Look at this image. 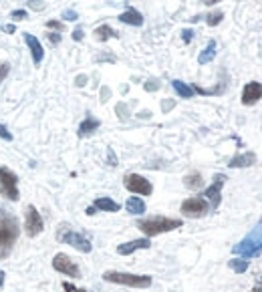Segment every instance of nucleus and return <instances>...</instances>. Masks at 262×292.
<instances>
[{
  "label": "nucleus",
  "mask_w": 262,
  "mask_h": 292,
  "mask_svg": "<svg viewBox=\"0 0 262 292\" xmlns=\"http://www.w3.org/2000/svg\"><path fill=\"white\" fill-rule=\"evenodd\" d=\"M99 119H95V117H91V115H87L83 121H81V125H79V137H87V135H91L93 131L99 129Z\"/></svg>",
  "instance_id": "f3484780"
},
{
  "label": "nucleus",
  "mask_w": 262,
  "mask_h": 292,
  "mask_svg": "<svg viewBox=\"0 0 262 292\" xmlns=\"http://www.w3.org/2000/svg\"><path fill=\"white\" fill-rule=\"evenodd\" d=\"M214 57H216V40H210V42H208V47L200 53L198 63H200V65H206V63L214 61Z\"/></svg>",
  "instance_id": "412c9836"
},
{
  "label": "nucleus",
  "mask_w": 262,
  "mask_h": 292,
  "mask_svg": "<svg viewBox=\"0 0 262 292\" xmlns=\"http://www.w3.org/2000/svg\"><path fill=\"white\" fill-rule=\"evenodd\" d=\"M256 163V153L254 151H246V153H240L236 158H232L228 163V167L236 169V167H250Z\"/></svg>",
  "instance_id": "2eb2a0df"
},
{
  "label": "nucleus",
  "mask_w": 262,
  "mask_h": 292,
  "mask_svg": "<svg viewBox=\"0 0 262 292\" xmlns=\"http://www.w3.org/2000/svg\"><path fill=\"white\" fill-rule=\"evenodd\" d=\"M4 278H6V272L0 270V288H2V284H4Z\"/></svg>",
  "instance_id": "79ce46f5"
},
{
  "label": "nucleus",
  "mask_w": 262,
  "mask_h": 292,
  "mask_svg": "<svg viewBox=\"0 0 262 292\" xmlns=\"http://www.w3.org/2000/svg\"><path fill=\"white\" fill-rule=\"evenodd\" d=\"M53 268H55L57 272L65 274V276H71V278H79V276H81L79 266L69 258L67 254H63V252H61V254H57V256L53 258Z\"/></svg>",
  "instance_id": "9b49d317"
},
{
  "label": "nucleus",
  "mask_w": 262,
  "mask_h": 292,
  "mask_svg": "<svg viewBox=\"0 0 262 292\" xmlns=\"http://www.w3.org/2000/svg\"><path fill=\"white\" fill-rule=\"evenodd\" d=\"M0 195H4L10 201H18V177L12 169L0 167Z\"/></svg>",
  "instance_id": "423d86ee"
},
{
  "label": "nucleus",
  "mask_w": 262,
  "mask_h": 292,
  "mask_svg": "<svg viewBox=\"0 0 262 292\" xmlns=\"http://www.w3.org/2000/svg\"><path fill=\"white\" fill-rule=\"evenodd\" d=\"M222 18H224V12H222V10L210 12V14L206 16V25H208V27H218V25L222 23Z\"/></svg>",
  "instance_id": "393cba45"
},
{
  "label": "nucleus",
  "mask_w": 262,
  "mask_h": 292,
  "mask_svg": "<svg viewBox=\"0 0 262 292\" xmlns=\"http://www.w3.org/2000/svg\"><path fill=\"white\" fill-rule=\"evenodd\" d=\"M119 23L129 25V27H141V25H143V16H141V12H137L135 8H127L125 12L119 14Z\"/></svg>",
  "instance_id": "dca6fc26"
},
{
  "label": "nucleus",
  "mask_w": 262,
  "mask_h": 292,
  "mask_svg": "<svg viewBox=\"0 0 262 292\" xmlns=\"http://www.w3.org/2000/svg\"><path fill=\"white\" fill-rule=\"evenodd\" d=\"M42 230H45V222H42L40 214L36 212L34 206H29V208H27V216H25V232H27V236H29V238H34V236H38Z\"/></svg>",
  "instance_id": "9d476101"
},
{
  "label": "nucleus",
  "mask_w": 262,
  "mask_h": 292,
  "mask_svg": "<svg viewBox=\"0 0 262 292\" xmlns=\"http://www.w3.org/2000/svg\"><path fill=\"white\" fill-rule=\"evenodd\" d=\"M125 210L133 214V216H141L143 212H145V201L141 199V197H137V195H133L129 197L127 201H125Z\"/></svg>",
  "instance_id": "a211bd4d"
},
{
  "label": "nucleus",
  "mask_w": 262,
  "mask_h": 292,
  "mask_svg": "<svg viewBox=\"0 0 262 292\" xmlns=\"http://www.w3.org/2000/svg\"><path fill=\"white\" fill-rule=\"evenodd\" d=\"M151 246L149 238H139V240H131V242H125V244H119L117 246V254L119 256H129L137 250H147Z\"/></svg>",
  "instance_id": "ddd939ff"
},
{
  "label": "nucleus",
  "mask_w": 262,
  "mask_h": 292,
  "mask_svg": "<svg viewBox=\"0 0 262 292\" xmlns=\"http://www.w3.org/2000/svg\"><path fill=\"white\" fill-rule=\"evenodd\" d=\"M18 222L12 214H8L4 208H0V250L10 252L12 244L18 238Z\"/></svg>",
  "instance_id": "7ed1b4c3"
},
{
  "label": "nucleus",
  "mask_w": 262,
  "mask_h": 292,
  "mask_svg": "<svg viewBox=\"0 0 262 292\" xmlns=\"http://www.w3.org/2000/svg\"><path fill=\"white\" fill-rule=\"evenodd\" d=\"M95 210H101V212H119V204L113 201L111 197H97L95 204H93Z\"/></svg>",
  "instance_id": "6ab92c4d"
},
{
  "label": "nucleus",
  "mask_w": 262,
  "mask_h": 292,
  "mask_svg": "<svg viewBox=\"0 0 262 292\" xmlns=\"http://www.w3.org/2000/svg\"><path fill=\"white\" fill-rule=\"evenodd\" d=\"M171 87H173V91H176L182 99L194 97V89H192L190 85H186L184 81H180V79H173V81H171Z\"/></svg>",
  "instance_id": "aec40b11"
},
{
  "label": "nucleus",
  "mask_w": 262,
  "mask_h": 292,
  "mask_svg": "<svg viewBox=\"0 0 262 292\" xmlns=\"http://www.w3.org/2000/svg\"><path fill=\"white\" fill-rule=\"evenodd\" d=\"M262 99V83L258 81H250L244 85L242 89V105L250 107V105H256Z\"/></svg>",
  "instance_id": "f8f14e48"
},
{
  "label": "nucleus",
  "mask_w": 262,
  "mask_h": 292,
  "mask_svg": "<svg viewBox=\"0 0 262 292\" xmlns=\"http://www.w3.org/2000/svg\"><path fill=\"white\" fill-rule=\"evenodd\" d=\"M47 27H49V29H57V31H63V29H65V25L59 23V20H49Z\"/></svg>",
  "instance_id": "c756f323"
},
{
  "label": "nucleus",
  "mask_w": 262,
  "mask_h": 292,
  "mask_svg": "<svg viewBox=\"0 0 262 292\" xmlns=\"http://www.w3.org/2000/svg\"><path fill=\"white\" fill-rule=\"evenodd\" d=\"M25 42L29 44V49H31V55H33V63L36 66L42 63V59H45V49H42V44H40V40L33 36V34L25 33Z\"/></svg>",
  "instance_id": "4468645a"
},
{
  "label": "nucleus",
  "mask_w": 262,
  "mask_h": 292,
  "mask_svg": "<svg viewBox=\"0 0 262 292\" xmlns=\"http://www.w3.org/2000/svg\"><path fill=\"white\" fill-rule=\"evenodd\" d=\"M49 38H51L53 44H59V42H61V34H57V33H49Z\"/></svg>",
  "instance_id": "72a5a7b5"
},
{
  "label": "nucleus",
  "mask_w": 262,
  "mask_h": 292,
  "mask_svg": "<svg viewBox=\"0 0 262 292\" xmlns=\"http://www.w3.org/2000/svg\"><path fill=\"white\" fill-rule=\"evenodd\" d=\"M57 240L63 242V244L73 246L75 250H79V252H83V254H89V252L93 250L91 242H89L83 234H79V232H75V230H71V228H67V226H61V230L57 232Z\"/></svg>",
  "instance_id": "39448f33"
},
{
  "label": "nucleus",
  "mask_w": 262,
  "mask_h": 292,
  "mask_svg": "<svg viewBox=\"0 0 262 292\" xmlns=\"http://www.w3.org/2000/svg\"><path fill=\"white\" fill-rule=\"evenodd\" d=\"M8 73H10V65L8 63H0V83L8 77Z\"/></svg>",
  "instance_id": "a878e982"
},
{
  "label": "nucleus",
  "mask_w": 262,
  "mask_h": 292,
  "mask_svg": "<svg viewBox=\"0 0 262 292\" xmlns=\"http://www.w3.org/2000/svg\"><path fill=\"white\" fill-rule=\"evenodd\" d=\"M180 210H182V214H184L186 218L196 220V218H204V216L208 214L210 206H208V201H206L204 197H188V199L182 204Z\"/></svg>",
  "instance_id": "1a4fd4ad"
},
{
  "label": "nucleus",
  "mask_w": 262,
  "mask_h": 292,
  "mask_svg": "<svg viewBox=\"0 0 262 292\" xmlns=\"http://www.w3.org/2000/svg\"><path fill=\"white\" fill-rule=\"evenodd\" d=\"M192 38H194V31H190V29H186V31L182 33V40H184V42H190Z\"/></svg>",
  "instance_id": "473e14b6"
},
{
  "label": "nucleus",
  "mask_w": 262,
  "mask_h": 292,
  "mask_svg": "<svg viewBox=\"0 0 262 292\" xmlns=\"http://www.w3.org/2000/svg\"><path fill=\"white\" fill-rule=\"evenodd\" d=\"M63 18H65V20H77L79 14H77L75 10H65V12H63Z\"/></svg>",
  "instance_id": "7c9ffc66"
},
{
  "label": "nucleus",
  "mask_w": 262,
  "mask_h": 292,
  "mask_svg": "<svg viewBox=\"0 0 262 292\" xmlns=\"http://www.w3.org/2000/svg\"><path fill=\"white\" fill-rule=\"evenodd\" d=\"M184 184H186V188H190V190H200L202 186H204V179H202V175L194 171V173H188L186 177H184Z\"/></svg>",
  "instance_id": "5701e85b"
},
{
  "label": "nucleus",
  "mask_w": 262,
  "mask_h": 292,
  "mask_svg": "<svg viewBox=\"0 0 262 292\" xmlns=\"http://www.w3.org/2000/svg\"><path fill=\"white\" fill-rule=\"evenodd\" d=\"M85 81H87V77H85V75L77 77V87H83V85H85Z\"/></svg>",
  "instance_id": "4c0bfd02"
},
{
  "label": "nucleus",
  "mask_w": 262,
  "mask_h": 292,
  "mask_svg": "<svg viewBox=\"0 0 262 292\" xmlns=\"http://www.w3.org/2000/svg\"><path fill=\"white\" fill-rule=\"evenodd\" d=\"M8 254H10V252H4V250H0V260H4L6 256H8Z\"/></svg>",
  "instance_id": "c03bdc74"
},
{
  "label": "nucleus",
  "mask_w": 262,
  "mask_h": 292,
  "mask_svg": "<svg viewBox=\"0 0 262 292\" xmlns=\"http://www.w3.org/2000/svg\"><path fill=\"white\" fill-rule=\"evenodd\" d=\"M232 252L240 258H254V256H260L262 254V220L256 226L250 230V234L246 238H242L234 248Z\"/></svg>",
  "instance_id": "f257e3e1"
},
{
  "label": "nucleus",
  "mask_w": 262,
  "mask_h": 292,
  "mask_svg": "<svg viewBox=\"0 0 262 292\" xmlns=\"http://www.w3.org/2000/svg\"><path fill=\"white\" fill-rule=\"evenodd\" d=\"M93 214H95V208H93V206H91V208H87V216H93Z\"/></svg>",
  "instance_id": "37998d69"
},
{
  "label": "nucleus",
  "mask_w": 262,
  "mask_h": 292,
  "mask_svg": "<svg viewBox=\"0 0 262 292\" xmlns=\"http://www.w3.org/2000/svg\"><path fill=\"white\" fill-rule=\"evenodd\" d=\"M0 139H4V141H12V133L6 129L2 123H0Z\"/></svg>",
  "instance_id": "bb28decb"
},
{
  "label": "nucleus",
  "mask_w": 262,
  "mask_h": 292,
  "mask_svg": "<svg viewBox=\"0 0 262 292\" xmlns=\"http://www.w3.org/2000/svg\"><path fill=\"white\" fill-rule=\"evenodd\" d=\"M103 280L113 282V284L131 286V288H149L151 286V276H147V274H129V272H115V270L105 272Z\"/></svg>",
  "instance_id": "20e7f679"
},
{
  "label": "nucleus",
  "mask_w": 262,
  "mask_h": 292,
  "mask_svg": "<svg viewBox=\"0 0 262 292\" xmlns=\"http://www.w3.org/2000/svg\"><path fill=\"white\" fill-rule=\"evenodd\" d=\"M228 266L236 272V274H242V272H246V270H248V260L246 258H232L228 262Z\"/></svg>",
  "instance_id": "b1692460"
},
{
  "label": "nucleus",
  "mask_w": 262,
  "mask_h": 292,
  "mask_svg": "<svg viewBox=\"0 0 262 292\" xmlns=\"http://www.w3.org/2000/svg\"><path fill=\"white\" fill-rule=\"evenodd\" d=\"M123 186L129 190L131 194L137 195H151V192H154V186L149 184V179L139 175V173H127L123 177Z\"/></svg>",
  "instance_id": "0eeeda50"
},
{
  "label": "nucleus",
  "mask_w": 262,
  "mask_h": 292,
  "mask_svg": "<svg viewBox=\"0 0 262 292\" xmlns=\"http://www.w3.org/2000/svg\"><path fill=\"white\" fill-rule=\"evenodd\" d=\"M109 165H117V160H115V155H113V151H111V149H109Z\"/></svg>",
  "instance_id": "a19ab883"
},
{
  "label": "nucleus",
  "mask_w": 262,
  "mask_h": 292,
  "mask_svg": "<svg viewBox=\"0 0 262 292\" xmlns=\"http://www.w3.org/2000/svg\"><path fill=\"white\" fill-rule=\"evenodd\" d=\"M224 184H226V175H224V173H216L212 186H208V188L204 190V194H202L206 201L212 204V210H218L220 204H222V186H224Z\"/></svg>",
  "instance_id": "6e6552de"
},
{
  "label": "nucleus",
  "mask_w": 262,
  "mask_h": 292,
  "mask_svg": "<svg viewBox=\"0 0 262 292\" xmlns=\"http://www.w3.org/2000/svg\"><path fill=\"white\" fill-rule=\"evenodd\" d=\"M31 6H33L34 10H40V8H42V0H33Z\"/></svg>",
  "instance_id": "e433bc0d"
},
{
  "label": "nucleus",
  "mask_w": 262,
  "mask_h": 292,
  "mask_svg": "<svg viewBox=\"0 0 262 292\" xmlns=\"http://www.w3.org/2000/svg\"><path fill=\"white\" fill-rule=\"evenodd\" d=\"M182 220L178 218H165V216H154V218H145V220H139L137 222V228L147 236H160V234H165V232H171V230H178L182 228Z\"/></svg>",
  "instance_id": "f03ea898"
},
{
  "label": "nucleus",
  "mask_w": 262,
  "mask_h": 292,
  "mask_svg": "<svg viewBox=\"0 0 262 292\" xmlns=\"http://www.w3.org/2000/svg\"><path fill=\"white\" fill-rule=\"evenodd\" d=\"M63 288H65L67 292H87L85 288H77V286H73L71 282H63Z\"/></svg>",
  "instance_id": "2f4dec72"
},
{
  "label": "nucleus",
  "mask_w": 262,
  "mask_h": 292,
  "mask_svg": "<svg viewBox=\"0 0 262 292\" xmlns=\"http://www.w3.org/2000/svg\"><path fill=\"white\" fill-rule=\"evenodd\" d=\"M10 18L23 20V18H27V10H12V12H10Z\"/></svg>",
  "instance_id": "cd10ccee"
},
{
  "label": "nucleus",
  "mask_w": 262,
  "mask_h": 292,
  "mask_svg": "<svg viewBox=\"0 0 262 292\" xmlns=\"http://www.w3.org/2000/svg\"><path fill=\"white\" fill-rule=\"evenodd\" d=\"M93 34H95V38H97V40H101V42H105V40H109V38L119 36V34L115 33V31H113L109 25H101V27H97Z\"/></svg>",
  "instance_id": "4be33fe9"
},
{
  "label": "nucleus",
  "mask_w": 262,
  "mask_h": 292,
  "mask_svg": "<svg viewBox=\"0 0 262 292\" xmlns=\"http://www.w3.org/2000/svg\"><path fill=\"white\" fill-rule=\"evenodd\" d=\"M83 36H85V34H83L81 29H77V31L73 33V38H75V40H83Z\"/></svg>",
  "instance_id": "c9c22d12"
},
{
  "label": "nucleus",
  "mask_w": 262,
  "mask_h": 292,
  "mask_svg": "<svg viewBox=\"0 0 262 292\" xmlns=\"http://www.w3.org/2000/svg\"><path fill=\"white\" fill-rule=\"evenodd\" d=\"M2 31H4V33H14V25H6V27H2Z\"/></svg>",
  "instance_id": "ea45409f"
},
{
  "label": "nucleus",
  "mask_w": 262,
  "mask_h": 292,
  "mask_svg": "<svg viewBox=\"0 0 262 292\" xmlns=\"http://www.w3.org/2000/svg\"><path fill=\"white\" fill-rule=\"evenodd\" d=\"M202 4H206V6H212V4H218V2H222V0H200Z\"/></svg>",
  "instance_id": "58836bf2"
},
{
  "label": "nucleus",
  "mask_w": 262,
  "mask_h": 292,
  "mask_svg": "<svg viewBox=\"0 0 262 292\" xmlns=\"http://www.w3.org/2000/svg\"><path fill=\"white\" fill-rule=\"evenodd\" d=\"M158 89H160V83L156 79H151V81L145 83V91H158Z\"/></svg>",
  "instance_id": "c85d7f7f"
},
{
  "label": "nucleus",
  "mask_w": 262,
  "mask_h": 292,
  "mask_svg": "<svg viewBox=\"0 0 262 292\" xmlns=\"http://www.w3.org/2000/svg\"><path fill=\"white\" fill-rule=\"evenodd\" d=\"M252 292H262V274H258V278H256V284H254Z\"/></svg>",
  "instance_id": "f704fd0d"
}]
</instances>
